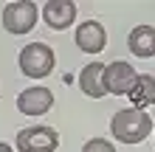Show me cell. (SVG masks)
Listing matches in <instances>:
<instances>
[{"mask_svg": "<svg viewBox=\"0 0 155 152\" xmlns=\"http://www.w3.org/2000/svg\"><path fill=\"white\" fill-rule=\"evenodd\" d=\"M40 20V8L37 3H28V0H14L3 8V28L8 34H28Z\"/></svg>", "mask_w": 155, "mask_h": 152, "instance_id": "obj_4", "label": "cell"}, {"mask_svg": "<svg viewBox=\"0 0 155 152\" xmlns=\"http://www.w3.org/2000/svg\"><path fill=\"white\" fill-rule=\"evenodd\" d=\"M130 102L135 110H147L155 104V76L152 73H138L133 90H130Z\"/></svg>", "mask_w": 155, "mask_h": 152, "instance_id": "obj_11", "label": "cell"}, {"mask_svg": "<svg viewBox=\"0 0 155 152\" xmlns=\"http://www.w3.org/2000/svg\"><path fill=\"white\" fill-rule=\"evenodd\" d=\"M127 45H130V53L138 59L155 57V28L152 25H135L127 37Z\"/></svg>", "mask_w": 155, "mask_h": 152, "instance_id": "obj_10", "label": "cell"}, {"mask_svg": "<svg viewBox=\"0 0 155 152\" xmlns=\"http://www.w3.org/2000/svg\"><path fill=\"white\" fill-rule=\"evenodd\" d=\"M40 14H42V20H45L48 28L65 31L76 20V3H71V0H48V3L42 6Z\"/></svg>", "mask_w": 155, "mask_h": 152, "instance_id": "obj_8", "label": "cell"}, {"mask_svg": "<svg viewBox=\"0 0 155 152\" xmlns=\"http://www.w3.org/2000/svg\"><path fill=\"white\" fill-rule=\"evenodd\" d=\"M135 79H138V73H135V68L130 62L116 59L110 65H104V87H107V93H113V96H130Z\"/></svg>", "mask_w": 155, "mask_h": 152, "instance_id": "obj_5", "label": "cell"}, {"mask_svg": "<svg viewBox=\"0 0 155 152\" xmlns=\"http://www.w3.org/2000/svg\"><path fill=\"white\" fill-rule=\"evenodd\" d=\"M14 147L17 152H57L59 132L54 127H45V124H34V127H25L17 132Z\"/></svg>", "mask_w": 155, "mask_h": 152, "instance_id": "obj_3", "label": "cell"}, {"mask_svg": "<svg viewBox=\"0 0 155 152\" xmlns=\"http://www.w3.org/2000/svg\"><path fill=\"white\" fill-rule=\"evenodd\" d=\"M51 107H54V93L45 85H31V87H25V90L17 96V110L23 115H31V118L45 115Z\"/></svg>", "mask_w": 155, "mask_h": 152, "instance_id": "obj_6", "label": "cell"}, {"mask_svg": "<svg viewBox=\"0 0 155 152\" xmlns=\"http://www.w3.org/2000/svg\"><path fill=\"white\" fill-rule=\"evenodd\" d=\"M82 152H118L110 141H104V138H90L85 147H82Z\"/></svg>", "mask_w": 155, "mask_h": 152, "instance_id": "obj_12", "label": "cell"}, {"mask_svg": "<svg viewBox=\"0 0 155 152\" xmlns=\"http://www.w3.org/2000/svg\"><path fill=\"white\" fill-rule=\"evenodd\" d=\"M79 90L85 96H90V99H102V96H107L104 65H102V62H90V65L82 68V73H79Z\"/></svg>", "mask_w": 155, "mask_h": 152, "instance_id": "obj_9", "label": "cell"}, {"mask_svg": "<svg viewBox=\"0 0 155 152\" xmlns=\"http://www.w3.org/2000/svg\"><path fill=\"white\" fill-rule=\"evenodd\" d=\"M74 40H76L79 51H85V53H102L104 45H107V31H104V25L99 20H85V23L76 25Z\"/></svg>", "mask_w": 155, "mask_h": 152, "instance_id": "obj_7", "label": "cell"}, {"mask_svg": "<svg viewBox=\"0 0 155 152\" xmlns=\"http://www.w3.org/2000/svg\"><path fill=\"white\" fill-rule=\"evenodd\" d=\"M0 152H14V149H12V147H8V144H6V141H0Z\"/></svg>", "mask_w": 155, "mask_h": 152, "instance_id": "obj_13", "label": "cell"}, {"mask_svg": "<svg viewBox=\"0 0 155 152\" xmlns=\"http://www.w3.org/2000/svg\"><path fill=\"white\" fill-rule=\"evenodd\" d=\"M110 132L118 144H141L144 138L152 132V118L147 115V110H135V107H127V110H118L110 121Z\"/></svg>", "mask_w": 155, "mask_h": 152, "instance_id": "obj_1", "label": "cell"}, {"mask_svg": "<svg viewBox=\"0 0 155 152\" xmlns=\"http://www.w3.org/2000/svg\"><path fill=\"white\" fill-rule=\"evenodd\" d=\"M57 65V53L45 42H31L20 51V70L28 79H45Z\"/></svg>", "mask_w": 155, "mask_h": 152, "instance_id": "obj_2", "label": "cell"}]
</instances>
